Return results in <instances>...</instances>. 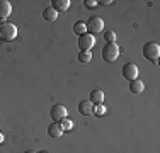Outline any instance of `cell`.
Returning <instances> with one entry per match:
<instances>
[{
  "mask_svg": "<svg viewBox=\"0 0 160 153\" xmlns=\"http://www.w3.org/2000/svg\"><path fill=\"white\" fill-rule=\"evenodd\" d=\"M119 46L116 43H108L102 48V60L108 61V63H112V61H116L119 58Z\"/></svg>",
  "mask_w": 160,
  "mask_h": 153,
  "instance_id": "7a4b0ae2",
  "label": "cell"
},
{
  "mask_svg": "<svg viewBox=\"0 0 160 153\" xmlns=\"http://www.w3.org/2000/svg\"><path fill=\"white\" fill-rule=\"evenodd\" d=\"M85 27H87V32L94 36V34H99L101 31H104V21L101 17H90L85 22Z\"/></svg>",
  "mask_w": 160,
  "mask_h": 153,
  "instance_id": "5b68a950",
  "label": "cell"
},
{
  "mask_svg": "<svg viewBox=\"0 0 160 153\" xmlns=\"http://www.w3.org/2000/svg\"><path fill=\"white\" fill-rule=\"evenodd\" d=\"M143 90H145V83L140 78L129 82V92H131V94H142Z\"/></svg>",
  "mask_w": 160,
  "mask_h": 153,
  "instance_id": "7c38bea8",
  "label": "cell"
},
{
  "mask_svg": "<svg viewBox=\"0 0 160 153\" xmlns=\"http://www.w3.org/2000/svg\"><path fill=\"white\" fill-rule=\"evenodd\" d=\"M41 153H46V151H41Z\"/></svg>",
  "mask_w": 160,
  "mask_h": 153,
  "instance_id": "cb8c5ba5",
  "label": "cell"
},
{
  "mask_svg": "<svg viewBox=\"0 0 160 153\" xmlns=\"http://www.w3.org/2000/svg\"><path fill=\"white\" fill-rule=\"evenodd\" d=\"M83 3H85V7H87V9H96V7L99 5V3L96 2V0H85Z\"/></svg>",
  "mask_w": 160,
  "mask_h": 153,
  "instance_id": "ffe728a7",
  "label": "cell"
},
{
  "mask_svg": "<svg viewBox=\"0 0 160 153\" xmlns=\"http://www.w3.org/2000/svg\"><path fill=\"white\" fill-rule=\"evenodd\" d=\"M43 19L48 22H55L56 19H58V12H56L53 7H46V9L43 10Z\"/></svg>",
  "mask_w": 160,
  "mask_h": 153,
  "instance_id": "4fadbf2b",
  "label": "cell"
},
{
  "mask_svg": "<svg viewBox=\"0 0 160 153\" xmlns=\"http://www.w3.org/2000/svg\"><path fill=\"white\" fill-rule=\"evenodd\" d=\"M73 32H75V34H78V36L85 34V32H87L85 22H82V21H77V22H75V24H73Z\"/></svg>",
  "mask_w": 160,
  "mask_h": 153,
  "instance_id": "9a60e30c",
  "label": "cell"
},
{
  "mask_svg": "<svg viewBox=\"0 0 160 153\" xmlns=\"http://www.w3.org/2000/svg\"><path fill=\"white\" fill-rule=\"evenodd\" d=\"M78 112L83 114V116H90L94 112V104L90 101H82L78 104Z\"/></svg>",
  "mask_w": 160,
  "mask_h": 153,
  "instance_id": "30bf717a",
  "label": "cell"
},
{
  "mask_svg": "<svg viewBox=\"0 0 160 153\" xmlns=\"http://www.w3.org/2000/svg\"><path fill=\"white\" fill-rule=\"evenodd\" d=\"M12 12V3L9 0H0V21H5Z\"/></svg>",
  "mask_w": 160,
  "mask_h": 153,
  "instance_id": "9c48e42d",
  "label": "cell"
},
{
  "mask_svg": "<svg viewBox=\"0 0 160 153\" xmlns=\"http://www.w3.org/2000/svg\"><path fill=\"white\" fill-rule=\"evenodd\" d=\"M17 37V27L10 22H2L0 24V39L5 41V43H10Z\"/></svg>",
  "mask_w": 160,
  "mask_h": 153,
  "instance_id": "6da1fadb",
  "label": "cell"
},
{
  "mask_svg": "<svg viewBox=\"0 0 160 153\" xmlns=\"http://www.w3.org/2000/svg\"><path fill=\"white\" fill-rule=\"evenodd\" d=\"M49 116H51L53 122H60L62 119H65V117H68V111H67V107L62 106V104H55L51 107Z\"/></svg>",
  "mask_w": 160,
  "mask_h": 153,
  "instance_id": "8992f818",
  "label": "cell"
},
{
  "mask_svg": "<svg viewBox=\"0 0 160 153\" xmlns=\"http://www.w3.org/2000/svg\"><path fill=\"white\" fill-rule=\"evenodd\" d=\"M97 3H101V5H111L112 0H102V2H97Z\"/></svg>",
  "mask_w": 160,
  "mask_h": 153,
  "instance_id": "44dd1931",
  "label": "cell"
},
{
  "mask_svg": "<svg viewBox=\"0 0 160 153\" xmlns=\"http://www.w3.org/2000/svg\"><path fill=\"white\" fill-rule=\"evenodd\" d=\"M104 39H106V43H116V32L114 31H106Z\"/></svg>",
  "mask_w": 160,
  "mask_h": 153,
  "instance_id": "ac0fdd59",
  "label": "cell"
},
{
  "mask_svg": "<svg viewBox=\"0 0 160 153\" xmlns=\"http://www.w3.org/2000/svg\"><path fill=\"white\" fill-rule=\"evenodd\" d=\"M90 102H92V104H102V102H104V92L101 89L92 90L90 92Z\"/></svg>",
  "mask_w": 160,
  "mask_h": 153,
  "instance_id": "5bb4252c",
  "label": "cell"
},
{
  "mask_svg": "<svg viewBox=\"0 0 160 153\" xmlns=\"http://www.w3.org/2000/svg\"><path fill=\"white\" fill-rule=\"evenodd\" d=\"M2 143H3V135L0 133V145H2Z\"/></svg>",
  "mask_w": 160,
  "mask_h": 153,
  "instance_id": "7402d4cb",
  "label": "cell"
},
{
  "mask_svg": "<svg viewBox=\"0 0 160 153\" xmlns=\"http://www.w3.org/2000/svg\"><path fill=\"white\" fill-rule=\"evenodd\" d=\"M26 153H38V151H32V150H29V151H26Z\"/></svg>",
  "mask_w": 160,
  "mask_h": 153,
  "instance_id": "603a6c76",
  "label": "cell"
},
{
  "mask_svg": "<svg viewBox=\"0 0 160 153\" xmlns=\"http://www.w3.org/2000/svg\"><path fill=\"white\" fill-rule=\"evenodd\" d=\"M63 129L62 126H60V122H51V124L48 126V136L53 138V140H58V138L63 136Z\"/></svg>",
  "mask_w": 160,
  "mask_h": 153,
  "instance_id": "ba28073f",
  "label": "cell"
},
{
  "mask_svg": "<svg viewBox=\"0 0 160 153\" xmlns=\"http://www.w3.org/2000/svg\"><path fill=\"white\" fill-rule=\"evenodd\" d=\"M90 60H92L90 51H80V55H78V61H80V63H89Z\"/></svg>",
  "mask_w": 160,
  "mask_h": 153,
  "instance_id": "e0dca14e",
  "label": "cell"
},
{
  "mask_svg": "<svg viewBox=\"0 0 160 153\" xmlns=\"http://www.w3.org/2000/svg\"><path fill=\"white\" fill-rule=\"evenodd\" d=\"M123 78H126V80H136L138 78V73H140V70H138V65L136 63H126L123 67Z\"/></svg>",
  "mask_w": 160,
  "mask_h": 153,
  "instance_id": "52a82bcc",
  "label": "cell"
},
{
  "mask_svg": "<svg viewBox=\"0 0 160 153\" xmlns=\"http://www.w3.org/2000/svg\"><path fill=\"white\" fill-rule=\"evenodd\" d=\"M53 9H55L56 10V12H65V10H68V9H70V0H53Z\"/></svg>",
  "mask_w": 160,
  "mask_h": 153,
  "instance_id": "8fae6325",
  "label": "cell"
},
{
  "mask_svg": "<svg viewBox=\"0 0 160 153\" xmlns=\"http://www.w3.org/2000/svg\"><path fill=\"white\" fill-rule=\"evenodd\" d=\"M60 126H62L63 131H70V129H73V121L68 119V117H65V119L60 121Z\"/></svg>",
  "mask_w": 160,
  "mask_h": 153,
  "instance_id": "2e32d148",
  "label": "cell"
},
{
  "mask_svg": "<svg viewBox=\"0 0 160 153\" xmlns=\"http://www.w3.org/2000/svg\"><path fill=\"white\" fill-rule=\"evenodd\" d=\"M143 56H145L147 60L157 61V58L160 56V46H158V43L150 41V43L145 44V46H143Z\"/></svg>",
  "mask_w": 160,
  "mask_h": 153,
  "instance_id": "3957f363",
  "label": "cell"
},
{
  "mask_svg": "<svg viewBox=\"0 0 160 153\" xmlns=\"http://www.w3.org/2000/svg\"><path fill=\"white\" fill-rule=\"evenodd\" d=\"M92 114H96V116H99V117L104 116V114H106L104 104H96V106H94V112H92Z\"/></svg>",
  "mask_w": 160,
  "mask_h": 153,
  "instance_id": "d6986e66",
  "label": "cell"
},
{
  "mask_svg": "<svg viewBox=\"0 0 160 153\" xmlns=\"http://www.w3.org/2000/svg\"><path fill=\"white\" fill-rule=\"evenodd\" d=\"M96 46V36L85 32L82 36H78V49L80 51H90Z\"/></svg>",
  "mask_w": 160,
  "mask_h": 153,
  "instance_id": "277c9868",
  "label": "cell"
}]
</instances>
